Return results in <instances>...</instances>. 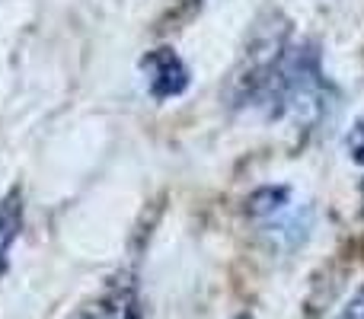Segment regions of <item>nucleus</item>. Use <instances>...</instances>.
<instances>
[{"label": "nucleus", "mask_w": 364, "mask_h": 319, "mask_svg": "<svg viewBox=\"0 0 364 319\" xmlns=\"http://www.w3.org/2000/svg\"><path fill=\"white\" fill-rule=\"evenodd\" d=\"M141 70L147 80V93L157 102L176 99L188 90V67L173 48H154L141 58Z\"/></svg>", "instance_id": "nucleus-1"}, {"label": "nucleus", "mask_w": 364, "mask_h": 319, "mask_svg": "<svg viewBox=\"0 0 364 319\" xmlns=\"http://www.w3.org/2000/svg\"><path fill=\"white\" fill-rule=\"evenodd\" d=\"M19 230H23V195L13 188L0 198V271L10 265V249L19 239Z\"/></svg>", "instance_id": "nucleus-2"}, {"label": "nucleus", "mask_w": 364, "mask_h": 319, "mask_svg": "<svg viewBox=\"0 0 364 319\" xmlns=\"http://www.w3.org/2000/svg\"><path fill=\"white\" fill-rule=\"evenodd\" d=\"M291 205V188L288 185H262L246 198V214L256 220H272Z\"/></svg>", "instance_id": "nucleus-3"}, {"label": "nucleus", "mask_w": 364, "mask_h": 319, "mask_svg": "<svg viewBox=\"0 0 364 319\" xmlns=\"http://www.w3.org/2000/svg\"><path fill=\"white\" fill-rule=\"evenodd\" d=\"M348 157H352L358 166H364V121L352 128V134H348Z\"/></svg>", "instance_id": "nucleus-4"}, {"label": "nucleus", "mask_w": 364, "mask_h": 319, "mask_svg": "<svg viewBox=\"0 0 364 319\" xmlns=\"http://www.w3.org/2000/svg\"><path fill=\"white\" fill-rule=\"evenodd\" d=\"M336 319H364V288L355 291L352 301L339 310V316H336Z\"/></svg>", "instance_id": "nucleus-5"}, {"label": "nucleus", "mask_w": 364, "mask_h": 319, "mask_svg": "<svg viewBox=\"0 0 364 319\" xmlns=\"http://www.w3.org/2000/svg\"><path fill=\"white\" fill-rule=\"evenodd\" d=\"M115 319H141L138 303H134V301H125V303L119 307V313H115Z\"/></svg>", "instance_id": "nucleus-6"}, {"label": "nucleus", "mask_w": 364, "mask_h": 319, "mask_svg": "<svg viewBox=\"0 0 364 319\" xmlns=\"http://www.w3.org/2000/svg\"><path fill=\"white\" fill-rule=\"evenodd\" d=\"M233 319H252L250 313H240V316H233Z\"/></svg>", "instance_id": "nucleus-7"}, {"label": "nucleus", "mask_w": 364, "mask_h": 319, "mask_svg": "<svg viewBox=\"0 0 364 319\" xmlns=\"http://www.w3.org/2000/svg\"><path fill=\"white\" fill-rule=\"evenodd\" d=\"M83 319H96V316H83Z\"/></svg>", "instance_id": "nucleus-8"}, {"label": "nucleus", "mask_w": 364, "mask_h": 319, "mask_svg": "<svg viewBox=\"0 0 364 319\" xmlns=\"http://www.w3.org/2000/svg\"><path fill=\"white\" fill-rule=\"evenodd\" d=\"M361 195H364V188H361Z\"/></svg>", "instance_id": "nucleus-9"}]
</instances>
